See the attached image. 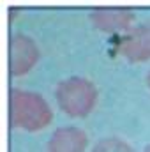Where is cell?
<instances>
[{
    "label": "cell",
    "mask_w": 150,
    "mask_h": 152,
    "mask_svg": "<svg viewBox=\"0 0 150 152\" xmlns=\"http://www.w3.org/2000/svg\"><path fill=\"white\" fill-rule=\"evenodd\" d=\"M51 108L39 94L21 88L9 92V124L11 127H23L27 131H39L51 120Z\"/></svg>",
    "instance_id": "obj_1"
},
{
    "label": "cell",
    "mask_w": 150,
    "mask_h": 152,
    "mask_svg": "<svg viewBox=\"0 0 150 152\" xmlns=\"http://www.w3.org/2000/svg\"><path fill=\"white\" fill-rule=\"evenodd\" d=\"M97 99L94 83L81 76H71L58 83L57 101L60 108L71 117H85L92 112Z\"/></svg>",
    "instance_id": "obj_2"
},
{
    "label": "cell",
    "mask_w": 150,
    "mask_h": 152,
    "mask_svg": "<svg viewBox=\"0 0 150 152\" xmlns=\"http://www.w3.org/2000/svg\"><path fill=\"white\" fill-rule=\"evenodd\" d=\"M39 50L34 39L25 34H12L9 39V73L21 76L37 62Z\"/></svg>",
    "instance_id": "obj_3"
},
{
    "label": "cell",
    "mask_w": 150,
    "mask_h": 152,
    "mask_svg": "<svg viewBox=\"0 0 150 152\" xmlns=\"http://www.w3.org/2000/svg\"><path fill=\"white\" fill-rule=\"evenodd\" d=\"M120 53L131 62L150 60V23L140 25L120 39Z\"/></svg>",
    "instance_id": "obj_4"
},
{
    "label": "cell",
    "mask_w": 150,
    "mask_h": 152,
    "mask_svg": "<svg viewBox=\"0 0 150 152\" xmlns=\"http://www.w3.org/2000/svg\"><path fill=\"white\" fill-rule=\"evenodd\" d=\"M94 27L104 32L125 30L134 21V11L129 7H97L90 11Z\"/></svg>",
    "instance_id": "obj_5"
},
{
    "label": "cell",
    "mask_w": 150,
    "mask_h": 152,
    "mask_svg": "<svg viewBox=\"0 0 150 152\" xmlns=\"http://www.w3.org/2000/svg\"><path fill=\"white\" fill-rule=\"evenodd\" d=\"M87 149V134L74 126L58 127L50 142L46 152H85Z\"/></svg>",
    "instance_id": "obj_6"
},
{
    "label": "cell",
    "mask_w": 150,
    "mask_h": 152,
    "mask_svg": "<svg viewBox=\"0 0 150 152\" xmlns=\"http://www.w3.org/2000/svg\"><path fill=\"white\" fill-rule=\"evenodd\" d=\"M92 152H133L131 145L120 138H104L101 140Z\"/></svg>",
    "instance_id": "obj_7"
},
{
    "label": "cell",
    "mask_w": 150,
    "mask_h": 152,
    "mask_svg": "<svg viewBox=\"0 0 150 152\" xmlns=\"http://www.w3.org/2000/svg\"><path fill=\"white\" fill-rule=\"evenodd\" d=\"M147 83H149V87H150V71H149V75H147Z\"/></svg>",
    "instance_id": "obj_8"
},
{
    "label": "cell",
    "mask_w": 150,
    "mask_h": 152,
    "mask_svg": "<svg viewBox=\"0 0 150 152\" xmlns=\"http://www.w3.org/2000/svg\"><path fill=\"white\" fill-rule=\"evenodd\" d=\"M143 152H150V145H147V147L143 149Z\"/></svg>",
    "instance_id": "obj_9"
}]
</instances>
